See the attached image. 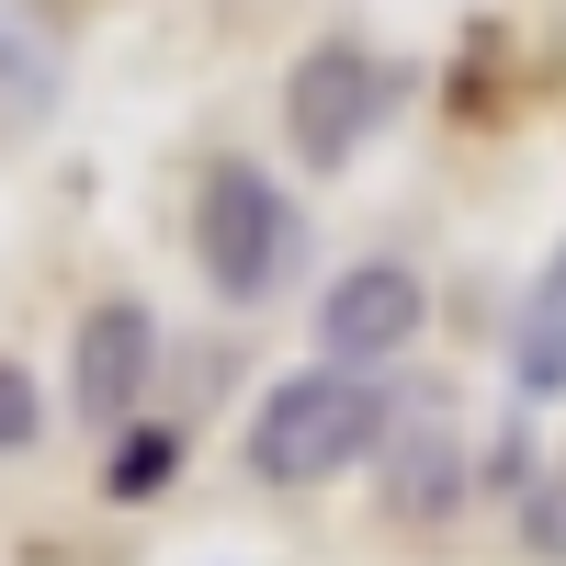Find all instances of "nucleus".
Instances as JSON below:
<instances>
[{
    "label": "nucleus",
    "mask_w": 566,
    "mask_h": 566,
    "mask_svg": "<svg viewBox=\"0 0 566 566\" xmlns=\"http://www.w3.org/2000/svg\"><path fill=\"white\" fill-rule=\"evenodd\" d=\"M397 408L408 397H386V374H352V363L272 374V386L250 397V419H239V464H250V488L306 499V488H328V476H352V464L386 453Z\"/></svg>",
    "instance_id": "f257e3e1"
},
{
    "label": "nucleus",
    "mask_w": 566,
    "mask_h": 566,
    "mask_svg": "<svg viewBox=\"0 0 566 566\" xmlns=\"http://www.w3.org/2000/svg\"><path fill=\"white\" fill-rule=\"evenodd\" d=\"M193 272L216 283V306H272L306 272V205L261 159H205V181H193Z\"/></svg>",
    "instance_id": "f03ea898"
},
{
    "label": "nucleus",
    "mask_w": 566,
    "mask_h": 566,
    "mask_svg": "<svg viewBox=\"0 0 566 566\" xmlns=\"http://www.w3.org/2000/svg\"><path fill=\"white\" fill-rule=\"evenodd\" d=\"M408 103V69L386 57V45L363 34H317L295 69H283V148H295L306 170H352L374 136H386V114Z\"/></svg>",
    "instance_id": "7ed1b4c3"
},
{
    "label": "nucleus",
    "mask_w": 566,
    "mask_h": 566,
    "mask_svg": "<svg viewBox=\"0 0 566 566\" xmlns=\"http://www.w3.org/2000/svg\"><path fill=\"white\" fill-rule=\"evenodd\" d=\"M148 386H159V317H148V295H91L80 328H69V419L114 442V431L148 419Z\"/></svg>",
    "instance_id": "20e7f679"
},
{
    "label": "nucleus",
    "mask_w": 566,
    "mask_h": 566,
    "mask_svg": "<svg viewBox=\"0 0 566 566\" xmlns=\"http://www.w3.org/2000/svg\"><path fill=\"white\" fill-rule=\"evenodd\" d=\"M317 363H352V374H386L397 352H419V328H431V283H419L397 250L374 261H340L317 283Z\"/></svg>",
    "instance_id": "39448f33"
},
{
    "label": "nucleus",
    "mask_w": 566,
    "mask_h": 566,
    "mask_svg": "<svg viewBox=\"0 0 566 566\" xmlns=\"http://www.w3.org/2000/svg\"><path fill=\"white\" fill-rule=\"evenodd\" d=\"M374 464H386V522L431 533V522H453V510H464V431H453L442 397H408Z\"/></svg>",
    "instance_id": "423d86ee"
},
{
    "label": "nucleus",
    "mask_w": 566,
    "mask_h": 566,
    "mask_svg": "<svg viewBox=\"0 0 566 566\" xmlns=\"http://www.w3.org/2000/svg\"><path fill=\"white\" fill-rule=\"evenodd\" d=\"M510 397H522V408H555L566 397V250L533 272L522 317H510Z\"/></svg>",
    "instance_id": "0eeeda50"
},
{
    "label": "nucleus",
    "mask_w": 566,
    "mask_h": 566,
    "mask_svg": "<svg viewBox=\"0 0 566 566\" xmlns=\"http://www.w3.org/2000/svg\"><path fill=\"white\" fill-rule=\"evenodd\" d=\"M181 464H193V419H136V431H114V453H103V499L148 510Z\"/></svg>",
    "instance_id": "6e6552de"
},
{
    "label": "nucleus",
    "mask_w": 566,
    "mask_h": 566,
    "mask_svg": "<svg viewBox=\"0 0 566 566\" xmlns=\"http://www.w3.org/2000/svg\"><path fill=\"white\" fill-rule=\"evenodd\" d=\"M57 45H45L23 12H0V136H34L45 114H57Z\"/></svg>",
    "instance_id": "1a4fd4ad"
},
{
    "label": "nucleus",
    "mask_w": 566,
    "mask_h": 566,
    "mask_svg": "<svg viewBox=\"0 0 566 566\" xmlns=\"http://www.w3.org/2000/svg\"><path fill=\"white\" fill-rule=\"evenodd\" d=\"M522 555H544V566H566V453L544 464V476H522Z\"/></svg>",
    "instance_id": "9d476101"
},
{
    "label": "nucleus",
    "mask_w": 566,
    "mask_h": 566,
    "mask_svg": "<svg viewBox=\"0 0 566 566\" xmlns=\"http://www.w3.org/2000/svg\"><path fill=\"white\" fill-rule=\"evenodd\" d=\"M34 442H45V386L0 352V453H34Z\"/></svg>",
    "instance_id": "9b49d317"
}]
</instances>
